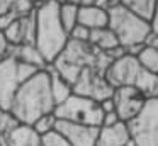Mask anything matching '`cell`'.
Wrapping results in <instances>:
<instances>
[{"label":"cell","mask_w":158,"mask_h":146,"mask_svg":"<svg viewBox=\"0 0 158 146\" xmlns=\"http://www.w3.org/2000/svg\"><path fill=\"white\" fill-rule=\"evenodd\" d=\"M136 60L144 71L158 75V49L156 48L150 46V44H144L143 49L138 53Z\"/></svg>","instance_id":"obj_20"},{"label":"cell","mask_w":158,"mask_h":146,"mask_svg":"<svg viewBox=\"0 0 158 146\" xmlns=\"http://www.w3.org/2000/svg\"><path fill=\"white\" fill-rule=\"evenodd\" d=\"M10 12L14 14L15 17L29 15V14L34 12V2H32V0H15L12 9H10Z\"/></svg>","instance_id":"obj_25"},{"label":"cell","mask_w":158,"mask_h":146,"mask_svg":"<svg viewBox=\"0 0 158 146\" xmlns=\"http://www.w3.org/2000/svg\"><path fill=\"white\" fill-rule=\"evenodd\" d=\"M126 126L136 146H158V97L146 98L143 109Z\"/></svg>","instance_id":"obj_7"},{"label":"cell","mask_w":158,"mask_h":146,"mask_svg":"<svg viewBox=\"0 0 158 146\" xmlns=\"http://www.w3.org/2000/svg\"><path fill=\"white\" fill-rule=\"evenodd\" d=\"M46 71H48V75H49V87H51L53 100H55L56 105H60L61 102H65L66 98L72 95V85H70L51 65L46 66Z\"/></svg>","instance_id":"obj_17"},{"label":"cell","mask_w":158,"mask_h":146,"mask_svg":"<svg viewBox=\"0 0 158 146\" xmlns=\"http://www.w3.org/2000/svg\"><path fill=\"white\" fill-rule=\"evenodd\" d=\"M9 53H10V46H9V43H7V39H5L4 32L0 31V60L5 58Z\"/></svg>","instance_id":"obj_30"},{"label":"cell","mask_w":158,"mask_h":146,"mask_svg":"<svg viewBox=\"0 0 158 146\" xmlns=\"http://www.w3.org/2000/svg\"><path fill=\"white\" fill-rule=\"evenodd\" d=\"M146 44H150V46H153V48H156L158 49V36H155V34H151L150 36V39H148V43Z\"/></svg>","instance_id":"obj_35"},{"label":"cell","mask_w":158,"mask_h":146,"mask_svg":"<svg viewBox=\"0 0 158 146\" xmlns=\"http://www.w3.org/2000/svg\"><path fill=\"white\" fill-rule=\"evenodd\" d=\"M104 77L112 88L134 87L146 98L158 97V75L144 71L136 58L129 54H124L119 60L112 61L107 66Z\"/></svg>","instance_id":"obj_4"},{"label":"cell","mask_w":158,"mask_h":146,"mask_svg":"<svg viewBox=\"0 0 158 146\" xmlns=\"http://www.w3.org/2000/svg\"><path fill=\"white\" fill-rule=\"evenodd\" d=\"M150 26H151V32L155 36H158V5H156V10L153 14V19L150 20Z\"/></svg>","instance_id":"obj_34"},{"label":"cell","mask_w":158,"mask_h":146,"mask_svg":"<svg viewBox=\"0 0 158 146\" xmlns=\"http://www.w3.org/2000/svg\"><path fill=\"white\" fill-rule=\"evenodd\" d=\"M53 2H56L58 5H63V3H66V0H53Z\"/></svg>","instance_id":"obj_39"},{"label":"cell","mask_w":158,"mask_h":146,"mask_svg":"<svg viewBox=\"0 0 158 146\" xmlns=\"http://www.w3.org/2000/svg\"><path fill=\"white\" fill-rule=\"evenodd\" d=\"M55 126H56L55 114H46V115H41L39 119H36L34 124H32L31 127L34 129L39 136H43V134H46V132L53 131V129H55Z\"/></svg>","instance_id":"obj_22"},{"label":"cell","mask_w":158,"mask_h":146,"mask_svg":"<svg viewBox=\"0 0 158 146\" xmlns=\"http://www.w3.org/2000/svg\"><path fill=\"white\" fill-rule=\"evenodd\" d=\"M17 126H19V122L10 114V111H5V109L0 107V138H5Z\"/></svg>","instance_id":"obj_23"},{"label":"cell","mask_w":158,"mask_h":146,"mask_svg":"<svg viewBox=\"0 0 158 146\" xmlns=\"http://www.w3.org/2000/svg\"><path fill=\"white\" fill-rule=\"evenodd\" d=\"M41 144L43 146H70L66 138L60 131H56V129H53V131L41 136Z\"/></svg>","instance_id":"obj_24"},{"label":"cell","mask_w":158,"mask_h":146,"mask_svg":"<svg viewBox=\"0 0 158 146\" xmlns=\"http://www.w3.org/2000/svg\"><path fill=\"white\" fill-rule=\"evenodd\" d=\"M110 63H112V60H110L106 53L95 49L92 44L68 39L66 46L63 48V51L55 58L51 66L55 68L70 85H73V81L77 80L80 71H83L85 68H97V70H102L104 73H106L107 66H109Z\"/></svg>","instance_id":"obj_3"},{"label":"cell","mask_w":158,"mask_h":146,"mask_svg":"<svg viewBox=\"0 0 158 146\" xmlns=\"http://www.w3.org/2000/svg\"><path fill=\"white\" fill-rule=\"evenodd\" d=\"M89 36H90V31L87 27L77 24L72 31L68 32V39L72 41H78V43H89Z\"/></svg>","instance_id":"obj_27"},{"label":"cell","mask_w":158,"mask_h":146,"mask_svg":"<svg viewBox=\"0 0 158 146\" xmlns=\"http://www.w3.org/2000/svg\"><path fill=\"white\" fill-rule=\"evenodd\" d=\"M124 146H136V143H134L133 139H129V141H127V143H126V144H124Z\"/></svg>","instance_id":"obj_38"},{"label":"cell","mask_w":158,"mask_h":146,"mask_svg":"<svg viewBox=\"0 0 158 146\" xmlns=\"http://www.w3.org/2000/svg\"><path fill=\"white\" fill-rule=\"evenodd\" d=\"M15 70H17L19 83H24V81H27L29 78H32L36 73H38L39 68L32 66V65H27V63H22V61H17V66H15Z\"/></svg>","instance_id":"obj_26"},{"label":"cell","mask_w":158,"mask_h":146,"mask_svg":"<svg viewBox=\"0 0 158 146\" xmlns=\"http://www.w3.org/2000/svg\"><path fill=\"white\" fill-rule=\"evenodd\" d=\"M107 10L99 9V7H78V17H77V24L87 27L89 31L94 29H102L107 27Z\"/></svg>","instance_id":"obj_15"},{"label":"cell","mask_w":158,"mask_h":146,"mask_svg":"<svg viewBox=\"0 0 158 146\" xmlns=\"http://www.w3.org/2000/svg\"><path fill=\"white\" fill-rule=\"evenodd\" d=\"M99 105H100V111H102L104 114H109V112H114V100H112V97L100 100V102H99Z\"/></svg>","instance_id":"obj_31"},{"label":"cell","mask_w":158,"mask_h":146,"mask_svg":"<svg viewBox=\"0 0 158 146\" xmlns=\"http://www.w3.org/2000/svg\"><path fill=\"white\" fill-rule=\"evenodd\" d=\"M60 14V22H61L63 29L66 32L73 29L77 26V17H78V5H72V3H63L58 9Z\"/></svg>","instance_id":"obj_21"},{"label":"cell","mask_w":158,"mask_h":146,"mask_svg":"<svg viewBox=\"0 0 158 146\" xmlns=\"http://www.w3.org/2000/svg\"><path fill=\"white\" fill-rule=\"evenodd\" d=\"M121 5L126 10L133 12L134 15L150 22L153 19V14L156 10L158 0H121Z\"/></svg>","instance_id":"obj_19"},{"label":"cell","mask_w":158,"mask_h":146,"mask_svg":"<svg viewBox=\"0 0 158 146\" xmlns=\"http://www.w3.org/2000/svg\"><path fill=\"white\" fill-rule=\"evenodd\" d=\"M80 0H66V3H72V5H78Z\"/></svg>","instance_id":"obj_37"},{"label":"cell","mask_w":158,"mask_h":146,"mask_svg":"<svg viewBox=\"0 0 158 146\" xmlns=\"http://www.w3.org/2000/svg\"><path fill=\"white\" fill-rule=\"evenodd\" d=\"M15 66H17V60L12 54H7L0 60V107L5 111L10 109L12 98L21 85Z\"/></svg>","instance_id":"obj_10"},{"label":"cell","mask_w":158,"mask_h":146,"mask_svg":"<svg viewBox=\"0 0 158 146\" xmlns=\"http://www.w3.org/2000/svg\"><path fill=\"white\" fill-rule=\"evenodd\" d=\"M60 5L53 0L34 3L36 15V36L34 46L44 58L48 65L55 61V58L63 51L68 43V32L63 29L60 22Z\"/></svg>","instance_id":"obj_2"},{"label":"cell","mask_w":158,"mask_h":146,"mask_svg":"<svg viewBox=\"0 0 158 146\" xmlns=\"http://www.w3.org/2000/svg\"><path fill=\"white\" fill-rule=\"evenodd\" d=\"M55 129L65 136L70 146H95L97 134H99V127L60 121V119H56Z\"/></svg>","instance_id":"obj_11"},{"label":"cell","mask_w":158,"mask_h":146,"mask_svg":"<svg viewBox=\"0 0 158 146\" xmlns=\"http://www.w3.org/2000/svg\"><path fill=\"white\" fill-rule=\"evenodd\" d=\"M95 5V0H80L78 2V7H92Z\"/></svg>","instance_id":"obj_36"},{"label":"cell","mask_w":158,"mask_h":146,"mask_svg":"<svg viewBox=\"0 0 158 146\" xmlns=\"http://www.w3.org/2000/svg\"><path fill=\"white\" fill-rule=\"evenodd\" d=\"M9 46L15 48L21 44H34L36 36V15L34 12L24 17H17L7 29L4 31Z\"/></svg>","instance_id":"obj_12"},{"label":"cell","mask_w":158,"mask_h":146,"mask_svg":"<svg viewBox=\"0 0 158 146\" xmlns=\"http://www.w3.org/2000/svg\"><path fill=\"white\" fill-rule=\"evenodd\" d=\"M107 27L114 32L119 41V46L129 48L136 44H146L151 32V26L148 20L134 15L133 12L126 10L123 5L107 10Z\"/></svg>","instance_id":"obj_5"},{"label":"cell","mask_w":158,"mask_h":146,"mask_svg":"<svg viewBox=\"0 0 158 146\" xmlns=\"http://www.w3.org/2000/svg\"><path fill=\"white\" fill-rule=\"evenodd\" d=\"M117 122H119V117H117L116 112L104 114V117H102V126H114V124H117ZM102 126H100V127H102Z\"/></svg>","instance_id":"obj_32"},{"label":"cell","mask_w":158,"mask_h":146,"mask_svg":"<svg viewBox=\"0 0 158 146\" xmlns=\"http://www.w3.org/2000/svg\"><path fill=\"white\" fill-rule=\"evenodd\" d=\"M34 3H38V2H46V0H32Z\"/></svg>","instance_id":"obj_40"},{"label":"cell","mask_w":158,"mask_h":146,"mask_svg":"<svg viewBox=\"0 0 158 146\" xmlns=\"http://www.w3.org/2000/svg\"><path fill=\"white\" fill-rule=\"evenodd\" d=\"M131 139L126 122H117L114 126H102L99 127L95 146H124Z\"/></svg>","instance_id":"obj_13"},{"label":"cell","mask_w":158,"mask_h":146,"mask_svg":"<svg viewBox=\"0 0 158 146\" xmlns=\"http://www.w3.org/2000/svg\"><path fill=\"white\" fill-rule=\"evenodd\" d=\"M89 44H92L95 49L106 53V51H109V49H112V48L119 46V41H117V37L114 36V32L109 29V27H102V29L90 31Z\"/></svg>","instance_id":"obj_18"},{"label":"cell","mask_w":158,"mask_h":146,"mask_svg":"<svg viewBox=\"0 0 158 146\" xmlns=\"http://www.w3.org/2000/svg\"><path fill=\"white\" fill-rule=\"evenodd\" d=\"M72 94L92 98V100H95V102H100V100H104V98L112 97L114 88L107 83L102 70L85 68L83 71H80L77 80L73 81Z\"/></svg>","instance_id":"obj_8"},{"label":"cell","mask_w":158,"mask_h":146,"mask_svg":"<svg viewBox=\"0 0 158 146\" xmlns=\"http://www.w3.org/2000/svg\"><path fill=\"white\" fill-rule=\"evenodd\" d=\"M9 54H12L17 61L32 65V66L39 68V70H44L48 66V63L44 61V58L41 56V53L38 51V48L34 44H21V46L10 48V53Z\"/></svg>","instance_id":"obj_16"},{"label":"cell","mask_w":158,"mask_h":146,"mask_svg":"<svg viewBox=\"0 0 158 146\" xmlns=\"http://www.w3.org/2000/svg\"><path fill=\"white\" fill-rule=\"evenodd\" d=\"M0 146H43L41 136L31 126L19 124L5 138H0Z\"/></svg>","instance_id":"obj_14"},{"label":"cell","mask_w":158,"mask_h":146,"mask_svg":"<svg viewBox=\"0 0 158 146\" xmlns=\"http://www.w3.org/2000/svg\"><path fill=\"white\" fill-rule=\"evenodd\" d=\"M117 5H121V0H95V7L104 10H110Z\"/></svg>","instance_id":"obj_29"},{"label":"cell","mask_w":158,"mask_h":146,"mask_svg":"<svg viewBox=\"0 0 158 146\" xmlns=\"http://www.w3.org/2000/svg\"><path fill=\"white\" fill-rule=\"evenodd\" d=\"M15 0H0V15H4V14H9L14 5Z\"/></svg>","instance_id":"obj_33"},{"label":"cell","mask_w":158,"mask_h":146,"mask_svg":"<svg viewBox=\"0 0 158 146\" xmlns=\"http://www.w3.org/2000/svg\"><path fill=\"white\" fill-rule=\"evenodd\" d=\"M15 19H17V17H15L12 12H9V14H4V15H0V31L4 32V31L7 29V27L10 26V24L14 22Z\"/></svg>","instance_id":"obj_28"},{"label":"cell","mask_w":158,"mask_h":146,"mask_svg":"<svg viewBox=\"0 0 158 146\" xmlns=\"http://www.w3.org/2000/svg\"><path fill=\"white\" fill-rule=\"evenodd\" d=\"M55 109L56 104L51 95L49 75L44 68L27 81L19 85L9 111L19 124L32 126L36 119L46 114H53Z\"/></svg>","instance_id":"obj_1"},{"label":"cell","mask_w":158,"mask_h":146,"mask_svg":"<svg viewBox=\"0 0 158 146\" xmlns=\"http://www.w3.org/2000/svg\"><path fill=\"white\" fill-rule=\"evenodd\" d=\"M53 114L60 121L92 126V127H100L102 126V117H104V112L100 111L99 102L82 97V95H75V94H72L65 102L56 105Z\"/></svg>","instance_id":"obj_6"},{"label":"cell","mask_w":158,"mask_h":146,"mask_svg":"<svg viewBox=\"0 0 158 146\" xmlns=\"http://www.w3.org/2000/svg\"><path fill=\"white\" fill-rule=\"evenodd\" d=\"M112 100H114V112L117 114L119 121L129 122L143 109L146 97L134 87H119L114 88Z\"/></svg>","instance_id":"obj_9"}]
</instances>
